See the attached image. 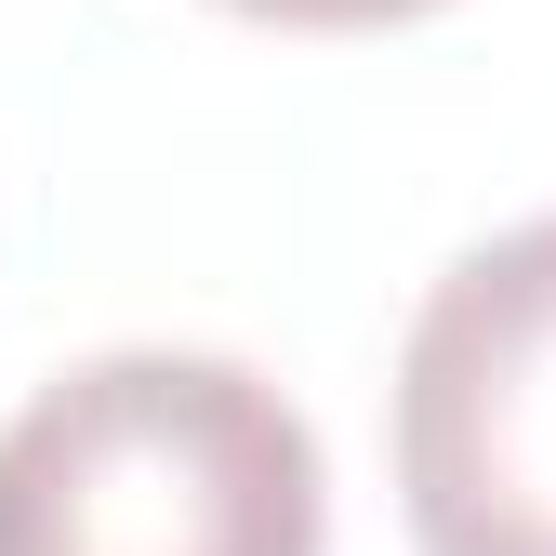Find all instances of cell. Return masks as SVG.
Returning a JSON list of instances; mask_svg holds the SVG:
<instances>
[{
    "label": "cell",
    "instance_id": "obj_1",
    "mask_svg": "<svg viewBox=\"0 0 556 556\" xmlns=\"http://www.w3.org/2000/svg\"><path fill=\"white\" fill-rule=\"evenodd\" d=\"M0 556H318V438L213 344H106L0 425Z\"/></svg>",
    "mask_w": 556,
    "mask_h": 556
},
{
    "label": "cell",
    "instance_id": "obj_2",
    "mask_svg": "<svg viewBox=\"0 0 556 556\" xmlns=\"http://www.w3.org/2000/svg\"><path fill=\"white\" fill-rule=\"evenodd\" d=\"M397 504L425 556H556V213L438 265L397 344Z\"/></svg>",
    "mask_w": 556,
    "mask_h": 556
}]
</instances>
